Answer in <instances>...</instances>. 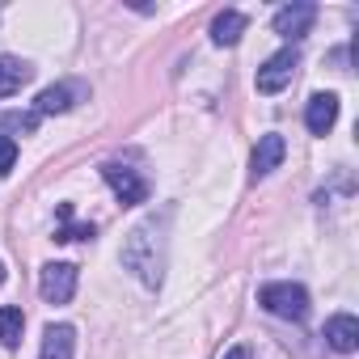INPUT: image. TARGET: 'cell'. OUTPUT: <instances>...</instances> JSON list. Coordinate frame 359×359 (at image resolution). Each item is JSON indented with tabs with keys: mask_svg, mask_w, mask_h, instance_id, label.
<instances>
[{
	"mask_svg": "<svg viewBox=\"0 0 359 359\" xmlns=\"http://www.w3.org/2000/svg\"><path fill=\"white\" fill-rule=\"evenodd\" d=\"M39 292L47 304H68L76 296V266L72 262H47L39 271Z\"/></svg>",
	"mask_w": 359,
	"mask_h": 359,
	"instance_id": "4",
	"label": "cell"
},
{
	"mask_svg": "<svg viewBox=\"0 0 359 359\" xmlns=\"http://www.w3.org/2000/svg\"><path fill=\"white\" fill-rule=\"evenodd\" d=\"M72 351H76V330L72 325H47L39 359H72Z\"/></svg>",
	"mask_w": 359,
	"mask_h": 359,
	"instance_id": "12",
	"label": "cell"
},
{
	"mask_svg": "<svg viewBox=\"0 0 359 359\" xmlns=\"http://www.w3.org/2000/svg\"><path fill=\"white\" fill-rule=\"evenodd\" d=\"M18 165V140L13 135H0V177H9Z\"/></svg>",
	"mask_w": 359,
	"mask_h": 359,
	"instance_id": "16",
	"label": "cell"
},
{
	"mask_svg": "<svg viewBox=\"0 0 359 359\" xmlns=\"http://www.w3.org/2000/svg\"><path fill=\"white\" fill-rule=\"evenodd\" d=\"M338 123V93H313L304 106V127L313 135H330Z\"/></svg>",
	"mask_w": 359,
	"mask_h": 359,
	"instance_id": "9",
	"label": "cell"
},
{
	"mask_svg": "<svg viewBox=\"0 0 359 359\" xmlns=\"http://www.w3.org/2000/svg\"><path fill=\"white\" fill-rule=\"evenodd\" d=\"M85 93H89L85 85H51V89H43V93L34 97V114H39V118H43V114H68Z\"/></svg>",
	"mask_w": 359,
	"mask_h": 359,
	"instance_id": "8",
	"label": "cell"
},
{
	"mask_svg": "<svg viewBox=\"0 0 359 359\" xmlns=\"http://www.w3.org/2000/svg\"><path fill=\"white\" fill-rule=\"evenodd\" d=\"M325 342H330L338 355H351V351L359 346V321H355L351 313H334V317L325 321Z\"/></svg>",
	"mask_w": 359,
	"mask_h": 359,
	"instance_id": "10",
	"label": "cell"
},
{
	"mask_svg": "<svg viewBox=\"0 0 359 359\" xmlns=\"http://www.w3.org/2000/svg\"><path fill=\"white\" fill-rule=\"evenodd\" d=\"M165 229H169V212L148 216V220L135 224V229L127 233V241H123V266H127L144 287H152V292L165 283V250H169Z\"/></svg>",
	"mask_w": 359,
	"mask_h": 359,
	"instance_id": "1",
	"label": "cell"
},
{
	"mask_svg": "<svg viewBox=\"0 0 359 359\" xmlns=\"http://www.w3.org/2000/svg\"><path fill=\"white\" fill-rule=\"evenodd\" d=\"M224 359H250V346H233V351H229Z\"/></svg>",
	"mask_w": 359,
	"mask_h": 359,
	"instance_id": "17",
	"label": "cell"
},
{
	"mask_svg": "<svg viewBox=\"0 0 359 359\" xmlns=\"http://www.w3.org/2000/svg\"><path fill=\"white\" fill-rule=\"evenodd\" d=\"M55 241H93V224H76L72 220V203L55 208Z\"/></svg>",
	"mask_w": 359,
	"mask_h": 359,
	"instance_id": "14",
	"label": "cell"
},
{
	"mask_svg": "<svg viewBox=\"0 0 359 359\" xmlns=\"http://www.w3.org/2000/svg\"><path fill=\"white\" fill-rule=\"evenodd\" d=\"M245 13H237V9H224V13H216V22H212V43L216 47H233L241 34H245Z\"/></svg>",
	"mask_w": 359,
	"mask_h": 359,
	"instance_id": "13",
	"label": "cell"
},
{
	"mask_svg": "<svg viewBox=\"0 0 359 359\" xmlns=\"http://www.w3.org/2000/svg\"><path fill=\"white\" fill-rule=\"evenodd\" d=\"M22 330H26V313L13 309V304H5V309H0V346H18Z\"/></svg>",
	"mask_w": 359,
	"mask_h": 359,
	"instance_id": "15",
	"label": "cell"
},
{
	"mask_svg": "<svg viewBox=\"0 0 359 359\" xmlns=\"http://www.w3.org/2000/svg\"><path fill=\"white\" fill-rule=\"evenodd\" d=\"M0 283H5V262H0Z\"/></svg>",
	"mask_w": 359,
	"mask_h": 359,
	"instance_id": "18",
	"label": "cell"
},
{
	"mask_svg": "<svg viewBox=\"0 0 359 359\" xmlns=\"http://www.w3.org/2000/svg\"><path fill=\"white\" fill-rule=\"evenodd\" d=\"M30 76H34V68H30L26 60H18V55H0V97L22 93V85H30Z\"/></svg>",
	"mask_w": 359,
	"mask_h": 359,
	"instance_id": "11",
	"label": "cell"
},
{
	"mask_svg": "<svg viewBox=\"0 0 359 359\" xmlns=\"http://www.w3.org/2000/svg\"><path fill=\"white\" fill-rule=\"evenodd\" d=\"M313 22H317V5H309V0H296V5H283L279 13H275V34L279 39H287V43H296V39H304L309 30H313Z\"/></svg>",
	"mask_w": 359,
	"mask_h": 359,
	"instance_id": "6",
	"label": "cell"
},
{
	"mask_svg": "<svg viewBox=\"0 0 359 359\" xmlns=\"http://www.w3.org/2000/svg\"><path fill=\"white\" fill-rule=\"evenodd\" d=\"M283 156H287L283 135H275V131L258 135V148H254V156H250V177H254V182H258V177H266L271 169H279V165H283Z\"/></svg>",
	"mask_w": 359,
	"mask_h": 359,
	"instance_id": "7",
	"label": "cell"
},
{
	"mask_svg": "<svg viewBox=\"0 0 359 359\" xmlns=\"http://www.w3.org/2000/svg\"><path fill=\"white\" fill-rule=\"evenodd\" d=\"M102 177H106V187L114 191V199H118L123 208H135V203L148 199V182H144L135 169L118 165V161H106V165H102Z\"/></svg>",
	"mask_w": 359,
	"mask_h": 359,
	"instance_id": "3",
	"label": "cell"
},
{
	"mask_svg": "<svg viewBox=\"0 0 359 359\" xmlns=\"http://www.w3.org/2000/svg\"><path fill=\"white\" fill-rule=\"evenodd\" d=\"M258 304L271 317H283V321H304L309 317V292L300 283H266L258 292Z\"/></svg>",
	"mask_w": 359,
	"mask_h": 359,
	"instance_id": "2",
	"label": "cell"
},
{
	"mask_svg": "<svg viewBox=\"0 0 359 359\" xmlns=\"http://www.w3.org/2000/svg\"><path fill=\"white\" fill-rule=\"evenodd\" d=\"M296 68H300L296 47L275 51V55L258 68V93H279V89H287V85H292V76H296Z\"/></svg>",
	"mask_w": 359,
	"mask_h": 359,
	"instance_id": "5",
	"label": "cell"
}]
</instances>
